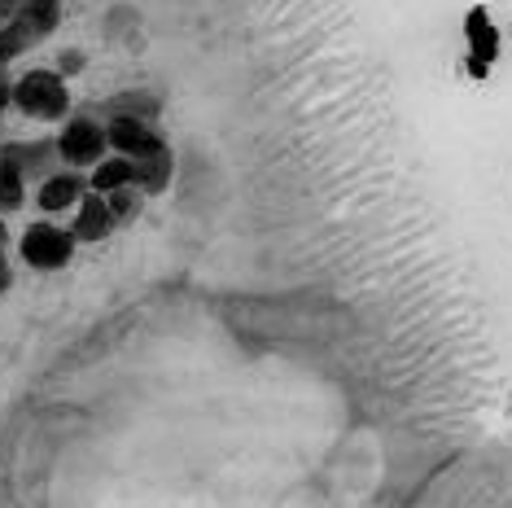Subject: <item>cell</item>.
I'll list each match as a JSON object with an SVG mask.
<instances>
[{
  "label": "cell",
  "instance_id": "1",
  "mask_svg": "<svg viewBox=\"0 0 512 508\" xmlns=\"http://www.w3.org/2000/svg\"><path fill=\"white\" fill-rule=\"evenodd\" d=\"M14 106L27 114V119L62 123L66 114H71V88H66V75L49 71V66L22 71V75L14 79Z\"/></svg>",
  "mask_w": 512,
  "mask_h": 508
},
{
  "label": "cell",
  "instance_id": "10",
  "mask_svg": "<svg viewBox=\"0 0 512 508\" xmlns=\"http://www.w3.org/2000/svg\"><path fill=\"white\" fill-rule=\"evenodd\" d=\"M136 180V158H127V154H110L101 158L97 167H92V176H88V189L92 193H110V189H123V184H132Z\"/></svg>",
  "mask_w": 512,
  "mask_h": 508
},
{
  "label": "cell",
  "instance_id": "9",
  "mask_svg": "<svg viewBox=\"0 0 512 508\" xmlns=\"http://www.w3.org/2000/svg\"><path fill=\"white\" fill-rule=\"evenodd\" d=\"M14 22H22V31H27L31 40H49L57 31V22H62V0H27V5L14 14Z\"/></svg>",
  "mask_w": 512,
  "mask_h": 508
},
{
  "label": "cell",
  "instance_id": "4",
  "mask_svg": "<svg viewBox=\"0 0 512 508\" xmlns=\"http://www.w3.org/2000/svg\"><path fill=\"white\" fill-rule=\"evenodd\" d=\"M106 136H110L114 154H127V158H145V154H154L158 145H167L158 123L136 119V114H106Z\"/></svg>",
  "mask_w": 512,
  "mask_h": 508
},
{
  "label": "cell",
  "instance_id": "18",
  "mask_svg": "<svg viewBox=\"0 0 512 508\" xmlns=\"http://www.w3.org/2000/svg\"><path fill=\"white\" fill-rule=\"evenodd\" d=\"M22 5H27V0H0V22H9V18H14L18 9H22Z\"/></svg>",
  "mask_w": 512,
  "mask_h": 508
},
{
  "label": "cell",
  "instance_id": "5",
  "mask_svg": "<svg viewBox=\"0 0 512 508\" xmlns=\"http://www.w3.org/2000/svg\"><path fill=\"white\" fill-rule=\"evenodd\" d=\"M0 158H9L27 180H44L57 171V136H36V141H5L0 145Z\"/></svg>",
  "mask_w": 512,
  "mask_h": 508
},
{
  "label": "cell",
  "instance_id": "15",
  "mask_svg": "<svg viewBox=\"0 0 512 508\" xmlns=\"http://www.w3.org/2000/svg\"><path fill=\"white\" fill-rule=\"evenodd\" d=\"M53 71H57V75H66V79L79 75V71H84V53H79V49H66L62 57H57V66H53Z\"/></svg>",
  "mask_w": 512,
  "mask_h": 508
},
{
  "label": "cell",
  "instance_id": "2",
  "mask_svg": "<svg viewBox=\"0 0 512 508\" xmlns=\"http://www.w3.org/2000/svg\"><path fill=\"white\" fill-rule=\"evenodd\" d=\"M75 233L71 228H62L57 219H36V224L27 228V233L18 237V254H22V263L27 268H36V272H57V268H66V263L75 259Z\"/></svg>",
  "mask_w": 512,
  "mask_h": 508
},
{
  "label": "cell",
  "instance_id": "3",
  "mask_svg": "<svg viewBox=\"0 0 512 508\" xmlns=\"http://www.w3.org/2000/svg\"><path fill=\"white\" fill-rule=\"evenodd\" d=\"M110 154V136L106 119H92V114H66L62 132H57V158L66 167H97Z\"/></svg>",
  "mask_w": 512,
  "mask_h": 508
},
{
  "label": "cell",
  "instance_id": "17",
  "mask_svg": "<svg viewBox=\"0 0 512 508\" xmlns=\"http://www.w3.org/2000/svg\"><path fill=\"white\" fill-rule=\"evenodd\" d=\"M9 285H14V268H9V254L0 250V294H9Z\"/></svg>",
  "mask_w": 512,
  "mask_h": 508
},
{
  "label": "cell",
  "instance_id": "16",
  "mask_svg": "<svg viewBox=\"0 0 512 508\" xmlns=\"http://www.w3.org/2000/svg\"><path fill=\"white\" fill-rule=\"evenodd\" d=\"M9 106H14V79L0 71V114H5Z\"/></svg>",
  "mask_w": 512,
  "mask_h": 508
},
{
  "label": "cell",
  "instance_id": "14",
  "mask_svg": "<svg viewBox=\"0 0 512 508\" xmlns=\"http://www.w3.org/2000/svg\"><path fill=\"white\" fill-rule=\"evenodd\" d=\"M106 202H110L114 224H127V219H136V215H141L145 193L136 189V184H123V189H110V193H106Z\"/></svg>",
  "mask_w": 512,
  "mask_h": 508
},
{
  "label": "cell",
  "instance_id": "13",
  "mask_svg": "<svg viewBox=\"0 0 512 508\" xmlns=\"http://www.w3.org/2000/svg\"><path fill=\"white\" fill-rule=\"evenodd\" d=\"M27 49H36V40L22 31V22H14V18L0 22V71H5L9 62H18Z\"/></svg>",
  "mask_w": 512,
  "mask_h": 508
},
{
  "label": "cell",
  "instance_id": "12",
  "mask_svg": "<svg viewBox=\"0 0 512 508\" xmlns=\"http://www.w3.org/2000/svg\"><path fill=\"white\" fill-rule=\"evenodd\" d=\"M106 110L110 114H136V119H158L162 97H154V92H145V88H132V92H119Z\"/></svg>",
  "mask_w": 512,
  "mask_h": 508
},
{
  "label": "cell",
  "instance_id": "6",
  "mask_svg": "<svg viewBox=\"0 0 512 508\" xmlns=\"http://www.w3.org/2000/svg\"><path fill=\"white\" fill-rule=\"evenodd\" d=\"M84 193H88V180L79 176V171H53V176H44V180H40V189H36V206L53 219V215L75 211Z\"/></svg>",
  "mask_w": 512,
  "mask_h": 508
},
{
  "label": "cell",
  "instance_id": "7",
  "mask_svg": "<svg viewBox=\"0 0 512 508\" xmlns=\"http://www.w3.org/2000/svg\"><path fill=\"white\" fill-rule=\"evenodd\" d=\"M114 215H110V202H106V193H84L75 206V219H71V233L75 241H106L114 233Z\"/></svg>",
  "mask_w": 512,
  "mask_h": 508
},
{
  "label": "cell",
  "instance_id": "8",
  "mask_svg": "<svg viewBox=\"0 0 512 508\" xmlns=\"http://www.w3.org/2000/svg\"><path fill=\"white\" fill-rule=\"evenodd\" d=\"M171 176H176V154H171L167 145H158L154 154L136 158V189L145 193V198H154V193H167L171 189Z\"/></svg>",
  "mask_w": 512,
  "mask_h": 508
},
{
  "label": "cell",
  "instance_id": "11",
  "mask_svg": "<svg viewBox=\"0 0 512 508\" xmlns=\"http://www.w3.org/2000/svg\"><path fill=\"white\" fill-rule=\"evenodd\" d=\"M22 206H27V176L9 158H0V215H14Z\"/></svg>",
  "mask_w": 512,
  "mask_h": 508
},
{
  "label": "cell",
  "instance_id": "19",
  "mask_svg": "<svg viewBox=\"0 0 512 508\" xmlns=\"http://www.w3.org/2000/svg\"><path fill=\"white\" fill-rule=\"evenodd\" d=\"M0 250H9V224H5V215H0Z\"/></svg>",
  "mask_w": 512,
  "mask_h": 508
}]
</instances>
